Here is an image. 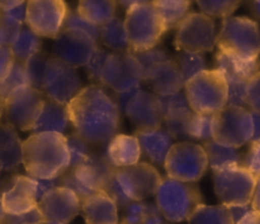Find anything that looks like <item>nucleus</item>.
I'll return each mask as SVG.
<instances>
[{
  "label": "nucleus",
  "mask_w": 260,
  "mask_h": 224,
  "mask_svg": "<svg viewBox=\"0 0 260 224\" xmlns=\"http://www.w3.org/2000/svg\"><path fill=\"white\" fill-rule=\"evenodd\" d=\"M108 55H109V52L108 51L104 50V48H102V47L96 48L95 53L93 55L91 60L89 61L88 65L85 66L86 70H88L89 78H91L93 80L99 81L101 73H102V70H103V66H104V64H106Z\"/></svg>",
  "instance_id": "49530a36"
},
{
  "label": "nucleus",
  "mask_w": 260,
  "mask_h": 224,
  "mask_svg": "<svg viewBox=\"0 0 260 224\" xmlns=\"http://www.w3.org/2000/svg\"><path fill=\"white\" fill-rule=\"evenodd\" d=\"M194 112L188 108H178L164 115V124L167 131L174 140L180 142H192L189 135L190 122Z\"/></svg>",
  "instance_id": "2f4dec72"
},
{
  "label": "nucleus",
  "mask_w": 260,
  "mask_h": 224,
  "mask_svg": "<svg viewBox=\"0 0 260 224\" xmlns=\"http://www.w3.org/2000/svg\"><path fill=\"white\" fill-rule=\"evenodd\" d=\"M76 178L93 192L103 191L113 176L116 168L108 162L106 155L90 153L79 167L73 170Z\"/></svg>",
  "instance_id": "4be33fe9"
},
{
  "label": "nucleus",
  "mask_w": 260,
  "mask_h": 224,
  "mask_svg": "<svg viewBox=\"0 0 260 224\" xmlns=\"http://www.w3.org/2000/svg\"><path fill=\"white\" fill-rule=\"evenodd\" d=\"M23 23L7 13L0 12V47H10L19 35Z\"/></svg>",
  "instance_id": "a19ab883"
},
{
  "label": "nucleus",
  "mask_w": 260,
  "mask_h": 224,
  "mask_svg": "<svg viewBox=\"0 0 260 224\" xmlns=\"http://www.w3.org/2000/svg\"><path fill=\"white\" fill-rule=\"evenodd\" d=\"M63 30H71L76 31V32L85 33V35H88L89 37L95 41H98L99 32H101V27L84 19L75 10H69L68 12L65 23H63Z\"/></svg>",
  "instance_id": "ea45409f"
},
{
  "label": "nucleus",
  "mask_w": 260,
  "mask_h": 224,
  "mask_svg": "<svg viewBox=\"0 0 260 224\" xmlns=\"http://www.w3.org/2000/svg\"><path fill=\"white\" fill-rule=\"evenodd\" d=\"M213 185L221 205H251L256 178L243 164L230 165L213 171Z\"/></svg>",
  "instance_id": "0eeeda50"
},
{
  "label": "nucleus",
  "mask_w": 260,
  "mask_h": 224,
  "mask_svg": "<svg viewBox=\"0 0 260 224\" xmlns=\"http://www.w3.org/2000/svg\"><path fill=\"white\" fill-rule=\"evenodd\" d=\"M251 208H253V210L260 213V178L256 180V186H255V190H254L253 201H251Z\"/></svg>",
  "instance_id": "4d7b16f0"
},
{
  "label": "nucleus",
  "mask_w": 260,
  "mask_h": 224,
  "mask_svg": "<svg viewBox=\"0 0 260 224\" xmlns=\"http://www.w3.org/2000/svg\"><path fill=\"white\" fill-rule=\"evenodd\" d=\"M217 45L216 25L203 13H190L178 27L174 46L182 52H210Z\"/></svg>",
  "instance_id": "ddd939ff"
},
{
  "label": "nucleus",
  "mask_w": 260,
  "mask_h": 224,
  "mask_svg": "<svg viewBox=\"0 0 260 224\" xmlns=\"http://www.w3.org/2000/svg\"><path fill=\"white\" fill-rule=\"evenodd\" d=\"M202 147L207 154L208 165L212 168V171L222 170L230 165H239L241 163L240 153L236 148L226 147L213 139L203 143Z\"/></svg>",
  "instance_id": "c756f323"
},
{
  "label": "nucleus",
  "mask_w": 260,
  "mask_h": 224,
  "mask_svg": "<svg viewBox=\"0 0 260 224\" xmlns=\"http://www.w3.org/2000/svg\"><path fill=\"white\" fill-rule=\"evenodd\" d=\"M19 4H22V2H13V0H4V2H0V12H9L13 8L18 7Z\"/></svg>",
  "instance_id": "bf43d9fd"
},
{
  "label": "nucleus",
  "mask_w": 260,
  "mask_h": 224,
  "mask_svg": "<svg viewBox=\"0 0 260 224\" xmlns=\"http://www.w3.org/2000/svg\"><path fill=\"white\" fill-rule=\"evenodd\" d=\"M5 216H7V213H5V210H4V206H3L2 195H0V224H3V221H4Z\"/></svg>",
  "instance_id": "052dcab7"
},
{
  "label": "nucleus",
  "mask_w": 260,
  "mask_h": 224,
  "mask_svg": "<svg viewBox=\"0 0 260 224\" xmlns=\"http://www.w3.org/2000/svg\"><path fill=\"white\" fill-rule=\"evenodd\" d=\"M192 142H210L213 139V115H193L189 129Z\"/></svg>",
  "instance_id": "58836bf2"
},
{
  "label": "nucleus",
  "mask_w": 260,
  "mask_h": 224,
  "mask_svg": "<svg viewBox=\"0 0 260 224\" xmlns=\"http://www.w3.org/2000/svg\"><path fill=\"white\" fill-rule=\"evenodd\" d=\"M117 103L137 130L160 129L164 122L161 103L156 94L146 89L137 88L117 94Z\"/></svg>",
  "instance_id": "9b49d317"
},
{
  "label": "nucleus",
  "mask_w": 260,
  "mask_h": 224,
  "mask_svg": "<svg viewBox=\"0 0 260 224\" xmlns=\"http://www.w3.org/2000/svg\"><path fill=\"white\" fill-rule=\"evenodd\" d=\"M43 93L30 86L13 92L4 104V121L20 131H32L45 106Z\"/></svg>",
  "instance_id": "4468645a"
},
{
  "label": "nucleus",
  "mask_w": 260,
  "mask_h": 224,
  "mask_svg": "<svg viewBox=\"0 0 260 224\" xmlns=\"http://www.w3.org/2000/svg\"><path fill=\"white\" fill-rule=\"evenodd\" d=\"M144 83H146L157 97L178 93L185 87L184 78L177 60L170 58L147 70L144 74Z\"/></svg>",
  "instance_id": "412c9836"
},
{
  "label": "nucleus",
  "mask_w": 260,
  "mask_h": 224,
  "mask_svg": "<svg viewBox=\"0 0 260 224\" xmlns=\"http://www.w3.org/2000/svg\"><path fill=\"white\" fill-rule=\"evenodd\" d=\"M152 4L159 12L167 32L179 27L183 20L190 14L189 9L192 7V3L185 0H157L152 2Z\"/></svg>",
  "instance_id": "c85d7f7f"
},
{
  "label": "nucleus",
  "mask_w": 260,
  "mask_h": 224,
  "mask_svg": "<svg viewBox=\"0 0 260 224\" xmlns=\"http://www.w3.org/2000/svg\"><path fill=\"white\" fill-rule=\"evenodd\" d=\"M86 224H119L118 206L104 191H98L81 203Z\"/></svg>",
  "instance_id": "5701e85b"
},
{
  "label": "nucleus",
  "mask_w": 260,
  "mask_h": 224,
  "mask_svg": "<svg viewBox=\"0 0 260 224\" xmlns=\"http://www.w3.org/2000/svg\"><path fill=\"white\" fill-rule=\"evenodd\" d=\"M175 60L179 65L185 83L200 73H202V71L207 70V61H206V58L202 53L182 52Z\"/></svg>",
  "instance_id": "e433bc0d"
},
{
  "label": "nucleus",
  "mask_w": 260,
  "mask_h": 224,
  "mask_svg": "<svg viewBox=\"0 0 260 224\" xmlns=\"http://www.w3.org/2000/svg\"><path fill=\"white\" fill-rule=\"evenodd\" d=\"M68 5L61 0H30L27 3L25 23L40 37L56 38L63 30Z\"/></svg>",
  "instance_id": "f3484780"
},
{
  "label": "nucleus",
  "mask_w": 260,
  "mask_h": 224,
  "mask_svg": "<svg viewBox=\"0 0 260 224\" xmlns=\"http://www.w3.org/2000/svg\"><path fill=\"white\" fill-rule=\"evenodd\" d=\"M156 206L164 218L172 223L188 221L203 204V196L194 183L180 182L167 177L156 192Z\"/></svg>",
  "instance_id": "423d86ee"
},
{
  "label": "nucleus",
  "mask_w": 260,
  "mask_h": 224,
  "mask_svg": "<svg viewBox=\"0 0 260 224\" xmlns=\"http://www.w3.org/2000/svg\"><path fill=\"white\" fill-rule=\"evenodd\" d=\"M41 221H43V216L37 206L29 213L20 214V215H8L7 214L3 224H37Z\"/></svg>",
  "instance_id": "3c124183"
},
{
  "label": "nucleus",
  "mask_w": 260,
  "mask_h": 224,
  "mask_svg": "<svg viewBox=\"0 0 260 224\" xmlns=\"http://www.w3.org/2000/svg\"><path fill=\"white\" fill-rule=\"evenodd\" d=\"M117 3L113 0H83L78 4L76 12L93 24H106L116 17Z\"/></svg>",
  "instance_id": "cd10ccee"
},
{
  "label": "nucleus",
  "mask_w": 260,
  "mask_h": 224,
  "mask_svg": "<svg viewBox=\"0 0 260 224\" xmlns=\"http://www.w3.org/2000/svg\"><path fill=\"white\" fill-rule=\"evenodd\" d=\"M203 14L210 18H229L239 8L240 2L238 0H208V2L197 3Z\"/></svg>",
  "instance_id": "4c0bfd02"
},
{
  "label": "nucleus",
  "mask_w": 260,
  "mask_h": 224,
  "mask_svg": "<svg viewBox=\"0 0 260 224\" xmlns=\"http://www.w3.org/2000/svg\"><path fill=\"white\" fill-rule=\"evenodd\" d=\"M218 51L254 60L260 55V30L255 20L248 17H229L222 20L217 35Z\"/></svg>",
  "instance_id": "39448f33"
},
{
  "label": "nucleus",
  "mask_w": 260,
  "mask_h": 224,
  "mask_svg": "<svg viewBox=\"0 0 260 224\" xmlns=\"http://www.w3.org/2000/svg\"><path fill=\"white\" fill-rule=\"evenodd\" d=\"M24 86H28L24 64L19 63V61H15L9 75L4 80L0 81V101L5 104V101L9 98V96L13 92H15L18 88Z\"/></svg>",
  "instance_id": "c9c22d12"
},
{
  "label": "nucleus",
  "mask_w": 260,
  "mask_h": 224,
  "mask_svg": "<svg viewBox=\"0 0 260 224\" xmlns=\"http://www.w3.org/2000/svg\"><path fill=\"white\" fill-rule=\"evenodd\" d=\"M136 58L139 59L140 64L142 65V69H144V74L146 73L147 70H150L151 68H154L157 64L162 63L164 60L169 59L167 51L164 48H152V50L145 51V52L137 53Z\"/></svg>",
  "instance_id": "a18cd8bd"
},
{
  "label": "nucleus",
  "mask_w": 260,
  "mask_h": 224,
  "mask_svg": "<svg viewBox=\"0 0 260 224\" xmlns=\"http://www.w3.org/2000/svg\"><path fill=\"white\" fill-rule=\"evenodd\" d=\"M15 58L10 47H0V81L4 80L12 71Z\"/></svg>",
  "instance_id": "603ef678"
},
{
  "label": "nucleus",
  "mask_w": 260,
  "mask_h": 224,
  "mask_svg": "<svg viewBox=\"0 0 260 224\" xmlns=\"http://www.w3.org/2000/svg\"><path fill=\"white\" fill-rule=\"evenodd\" d=\"M114 176L123 193L132 203L144 201L150 196L156 195L162 181L159 171L147 162H139L126 168H116Z\"/></svg>",
  "instance_id": "dca6fc26"
},
{
  "label": "nucleus",
  "mask_w": 260,
  "mask_h": 224,
  "mask_svg": "<svg viewBox=\"0 0 260 224\" xmlns=\"http://www.w3.org/2000/svg\"><path fill=\"white\" fill-rule=\"evenodd\" d=\"M47 64L48 58L43 55L42 52L37 53V55L30 58L28 61H25L24 68L25 74H27L28 86L42 92L46 70H47Z\"/></svg>",
  "instance_id": "f704fd0d"
},
{
  "label": "nucleus",
  "mask_w": 260,
  "mask_h": 224,
  "mask_svg": "<svg viewBox=\"0 0 260 224\" xmlns=\"http://www.w3.org/2000/svg\"><path fill=\"white\" fill-rule=\"evenodd\" d=\"M103 86L117 94L141 88L144 69L136 55L131 52H109L99 78Z\"/></svg>",
  "instance_id": "f8f14e48"
},
{
  "label": "nucleus",
  "mask_w": 260,
  "mask_h": 224,
  "mask_svg": "<svg viewBox=\"0 0 260 224\" xmlns=\"http://www.w3.org/2000/svg\"><path fill=\"white\" fill-rule=\"evenodd\" d=\"M23 162V142L17 129L0 121V164L7 172H14Z\"/></svg>",
  "instance_id": "a878e982"
},
{
  "label": "nucleus",
  "mask_w": 260,
  "mask_h": 224,
  "mask_svg": "<svg viewBox=\"0 0 260 224\" xmlns=\"http://www.w3.org/2000/svg\"><path fill=\"white\" fill-rule=\"evenodd\" d=\"M151 203L134 201L123 208L121 224H145L149 215Z\"/></svg>",
  "instance_id": "37998d69"
},
{
  "label": "nucleus",
  "mask_w": 260,
  "mask_h": 224,
  "mask_svg": "<svg viewBox=\"0 0 260 224\" xmlns=\"http://www.w3.org/2000/svg\"><path fill=\"white\" fill-rule=\"evenodd\" d=\"M66 109L75 134L89 144L109 143L118 135L121 109L102 87H84Z\"/></svg>",
  "instance_id": "f257e3e1"
},
{
  "label": "nucleus",
  "mask_w": 260,
  "mask_h": 224,
  "mask_svg": "<svg viewBox=\"0 0 260 224\" xmlns=\"http://www.w3.org/2000/svg\"><path fill=\"white\" fill-rule=\"evenodd\" d=\"M229 209H230L231 215H233L234 220H235V224L239 223V221H240L241 219H243L244 216L246 215V214H249L251 210H253V208H251V205L231 206V208H229Z\"/></svg>",
  "instance_id": "5fc2aeb1"
},
{
  "label": "nucleus",
  "mask_w": 260,
  "mask_h": 224,
  "mask_svg": "<svg viewBox=\"0 0 260 224\" xmlns=\"http://www.w3.org/2000/svg\"><path fill=\"white\" fill-rule=\"evenodd\" d=\"M141 153V147L135 135L118 134L107 145L106 158L114 168H126L137 164Z\"/></svg>",
  "instance_id": "393cba45"
},
{
  "label": "nucleus",
  "mask_w": 260,
  "mask_h": 224,
  "mask_svg": "<svg viewBox=\"0 0 260 224\" xmlns=\"http://www.w3.org/2000/svg\"><path fill=\"white\" fill-rule=\"evenodd\" d=\"M135 136L139 140L141 152L155 164H165L168 154L173 145L174 139L170 136L165 129H149L136 130Z\"/></svg>",
  "instance_id": "b1692460"
},
{
  "label": "nucleus",
  "mask_w": 260,
  "mask_h": 224,
  "mask_svg": "<svg viewBox=\"0 0 260 224\" xmlns=\"http://www.w3.org/2000/svg\"><path fill=\"white\" fill-rule=\"evenodd\" d=\"M69 125H70V119H69L66 106L46 99L42 112H41L32 131L33 134L57 132V134L63 135V132L68 130Z\"/></svg>",
  "instance_id": "bb28decb"
},
{
  "label": "nucleus",
  "mask_w": 260,
  "mask_h": 224,
  "mask_svg": "<svg viewBox=\"0 0 260 224\" xmlns=\"http://www.w3.org/2000/svg\"><path fill=\"white\" fill-rule=\"evenodd\" d=\"M160 103H161L162 114H168L170 111H174L178 108H188L189 104H188L187 96H185V92H178V93L169 94V96L159 97ZM190 108V107H189Z\"/></svg>",
  "instance_id": "de8ad7c7"
},
{
  "label": "nucleus",
  "mask_w": 260,
  "mask_h": 224,
  "mask_svg": "<svg viewBox=\"0 0 260 224\" xmlns=\"http://www.w3.org/2000/svg\"><path fill=\"white\" fill-rule=\"evenodd\" d=\"M81 79L76 68L58 60L55 56L48 58L47 70L43 81V96L50 101L68 106L81 91Z\"/></svg>",
  "instance_id": "2eb2a0df"
},
{
  "label": "nucleus",
  "mask_w": 260,
  "mask_h": 224,
  "mask_svg": "<svg viewBox=\"0 0 260 224\" xmlns=\"http://www.w3.org/2000/svg\"><path fill=\"white\" fill-rule=\"evenodd\" d=\"M99 37L104 46L113 52H129L128 36L124 27V20L114 17L106 24L101 25Z\"/></svg>",
  "instance_id": "7c9ffc66"
},
{
  "label": "nucleus",
  "mask_w": 260,
  "mask_h": 224,
  "mask_svg": "<svg viewBox=\"0 0 260 224\" xmlns=\"http://www.w3.org/2000/svg\"><path fill=\"white\" fill-rule=\"evenodd\" d=\"M66 139H68L69 153H70V165H69V170H75L76 167H79L90 155L89 143H86L85 140L81 139L76 134H71L70 136H66Z\"/></svg>",
  "instance_id": "79ce46f5"
},
{
  "label": "nucleus",
  "mask_w": 260,
  "mask_h": 224,
  "mask_svg": "<svg viewBox=\"0 0 260 224\" xmlns=\"http://www.w3.org/2000/svg\"><path fill=\"white\" fill-rule=\"evenodd\" d=\"M161 224H174V223H172V221H169V220H167V219H165V220L162 221Z\"/></svg>",
  "instance_id": "0e129e2a"
},
{
  "label": "nucleus",
  "mask_w": 260,
  "mask_h": 224,
  "mask_svg": "<svg viewBox=\"0 0 260 224\" xmlns=\"http://www.w3.org/2000/svg\"><path fill=\"white\" fill-rule=\"evenodd\" d=\"M22 164L35 180L58 177L70 165L68 139L57 132L32 134L23 142Z\"/></svg>",
  "instance_id": "f03ea898"
},
{
  "label": "nucleus",
  "mask_w": 260,
  "mask_h": 224,
  "mask_svg": "<svg viewBox=\"0 0 260 224\" xmlns=\"http://www.w3.org/2000/svg\"><path fill=\"white\" fill-rule=\"evenodd\" d=\"M3 116H4V103L0 101V121H2Z\"/></svg>",
  "instance_id": "e2e57ef3"
},
{
  "label": "nucleus",
  "mask_w": 260,
  "mask_h": 224,
  "mask_svg": "<svg viewBox=\"0 0 260 224\" xmlns=\"http://www.w3.org/2000/svg\"><path fill=\"white\" fill-rule=\"evenodd\" d=\"M164 167L168 177L194 183L203 177L210 165L202 145L194 142H180L172 147Z\"/></svg>",
  "instance_id": "6e6552de"
},
{
  "label": "nucleus",
  "mask_w": 260,
  "mask_h": 224,
  "mask_svg": "<svg viewBox=\"0 0 260 224\" xmlns=\"http://www.w3.org/2000/svg\"><path fill=\"white\" fill-rule=\"evenodd\" d=\"M216 70L228 81V106L246 108V91L249 81L260 71V60H244L218 51L216 53Z\"/></svg>",
  "instance_id": "1a4fd4ad"
},
{
  "label": "nucleus",
  "mask_w": 260,
  "mask_h": 224,
  "mask_svg": "<svg viewBox=\"0 0 260 224\" xmlns=\"http://www.w3.org/2000/svg\"><path fill=\"white\" fill-rule=\"evenodd\" d=\"M246 108L251 112H260V71L249 81L246 91Z\"/></svg>",
  "instance_id": "09e8293b"
},
{
  "label": "nucleus",
  "mask_w": 260,
  "mask_h": 224,
  "mask_svg": "<svg viewBox=\"0 0 260 224\" xmlns=\"http://www.w3.org/2000/svg\"><path fill=\"white\" fill-rule=\"evenodd\" d=\"M43 220L53 224H69L81 211L78 196L66 187H57L38 201Z\"/></svg>",
  "instance_id": "6ab92c4d"
},
{
  "label": "nucleus",
  "mask_w": 260,
  "mask_h": 224,
  "mask_svg": "<svg viewBox=\"0 0 260 224\" xmlns=\"http://www.w3.org/2000/svg\"><path fill=\"white\" fill-rule=\"evenodd\" d=\"M188 224H235V220L228 206L202 205L188 219Z\"/></svg>",
  "instance_id": "72a5a7b5"
},
{
  "label": "nucleus",
  "mask_w": 260,
  "mask_h": 224,
  "mask_svg": "<svg viewBox=\"0 0 260 224\" xmlns=\"http://www.w3.org/2000/svg\"><path fill=\"white\" fill-rule=\"evenodd\" d=\"M36 182H37V200L40 201L48 192L61 187V176L56 178H50V180H36Z\"/></svg>",
  "instance_id": "864d4df0"
},
{
  "label": "nucleus",
  "mask_w": 260,
  "mask_h": 224,
  "mask_svg": "<svg viewBox=\"0 0 260 224\" xmlns=\"http://www.w3.org/2000/svg\"><path fill=\"white\" fill-rule=\"evenodd\" d=\"M41 47H42L41 37L36 35L33 31H30L29 28H23L10 46L15 61H19L22 64L40 53Z\"/></svg>",
  "instance_id": "473e14b6"
},
{
  "label": "nucleus",
  "mask_w": 260,
  "mask_h": 224,
  "mask_svg": "<svg viewBox=\"0 0 260 224\" xmlns=\"http://www.w3.org/2000/svg\"><path fill=\"white\" fill-rule=\"evenodd\" d=\"M98 41L88 35L71 30H62L55 38L53 56L74 68L86 66L98 48Z\"/></svg>",
  "instance_id": "a211bd4d"
},
{
  "label": "nucleus",
  "mask_w": 260,
  "mask_h": 224,
  "mask_svg": "<svg viewBox=\"0 0 260 224\" xmlns=\"http://www.w3.org/2000/svg\"><path fill=\"white\" fill-rule=\"evenodd\" d=\"M0 195L8 215L29 213L38 206L37 182L29 176H14Z\"/></svg>",
  "instance_id": "aec40b11"
},
{
  "label": "nucleus",
  "mask_w": 260,
  "mask_h": 224,
  "mask_svg": "<svg viewBox=\"0 0 260 224\" xmlns=\"http://www.w3.org/2000/svg\"><path fill=\"white\" fill-rule=\"evenodd\" d=\"M254 120L244 107L228 106L213 115V140L231 148H240L253 142Z\"/></svg>",
  "instance_id": "9d476101"
},
{
  "label": "nucleus",
  "mask_w": 260,
  "mask_h": 224,
  "mask_svg": "<svg viewBox=\"0 0 260 224\" xmlns=\"http://www.w3.org/2000/svg\"><path fill=\"white\" fill-rule=\"evenodd\" d=\"M243 167H245L256 180L260 178V142L251 143Z\"/></svg>",
  "instance_id": "8fccbe9b"
},
{
  "label": "nucleus",
  "mask_w": 260,
  "mask_h": 224,
  "mask_svg": "<svg viewBox=\"0 0 260 224\" xmlns=\"http://www.w3.org/2000/svg\"><path fill=\"white\" fill-rule=\"evenodd\" d=\"M119 224H121V223H119Z\"/></svg>",
  "instance_id": "774afa93"
},
{
  "label": "nucleus",
  "mask_w": 260,
  "mask_h": 224,
  "mask_svg": "<svg viewBox=\"0 0 260 224\" xmlns=\"http://www.w3.org/2000/svg\"><path fill=\"white\" fill-rule=\"evenodd\" d=\"M37 224H53V223H48V221L43 220V221H41V223H37Z\"/></svg>",
  "instance_id": "69168bd1"
},
{
  "label": "nucleus",
  "mask_w": 260,
  "mask_h": 224,
  "mask_svg": "<svg viewBox=\"0 0 260 224\" xmlns=\"http://www.w3.org/2000/svg\"><path fill=\"white\" fill-rule=\"evenodd\" d=\"M2 171H3V167H2V164H0V173H2Z\"/></svg>",
  "instance_id": "338daca9"
},
{
  "label": "nucleus",
  "mask_w": 260,
  "mask_h": 224,
  "mask_svg": "<svg viewBox=\"0 0 260 224\" xmlns=\"http://www.w3.org/2000/svg\"><path fill=\"white\" fill-rule=\"evenodd\" d=\"M184 88L188 104L194 114L216 115L228 107V81L216 69L200 73L188 80Z\"/></svg>",
  "instance_id": "20e7f679"
},
{
  "label": "nucleus",
  "mask_w": 260,
  "mask_h": 224,
  "mask_svg": "<svg viewBox=\"0 0 260 224\" xmlns=\"http://www.w3.org/2000/svg\"><path fill=\"white\" fill-rule=\"evenodd\" d=\"M236 224H260V213L255 210H251L250 213L246 214V215Z\"/></svg>",
  "instance_id": "6e6d98bb"
},
{
  "label": "nucleus",
  "mask_w": 260,
  "mask_h": 224,
  "mask_svg": "<svg viewBox=\"0 0 260 224\" xmlns=\"http://www.w3.org/2000/svg\"><path fill=\"white\" fill-rule=\"evenodd\" d=\"M253 5H254V9H255V13L258 14V17L260 18V2H255Z\"/></svg>",
  "instance_id": "680f3d73"
},
{
  "label": "nucleus",
  "mask_w": 260,
  "mask_h": 224,
  "mask_svg": "<svg viewBox=\"0 0 260 224\" xmlns=\"http://www.w3.org/2000/svg\"><path fill=\"white\" fill-rule=\"evenodd\" d=\"M124 27L128 36L129 52L137 53L156 47L167 32L164 22L152 2H136L126 12Z\"/></svg>",
  "instance_id": "7ed1b4c3"
},
{
  "label": "nucleus",
  "mask_w": 260,
  "mask_h": 224,
  "mask_svg": "<svg viewBox=\"0 0 260 224\" xmlns=\"http://www.w3.org/2000/svg\"><path fill=\"white\" fill-rule=\"evenodd\" d=\"M61 187H66L69 188V190L73 191V192L79 198L80 203H83L84 200L90 198L93 193H95L91 190H89V188H86L85 186L76 178L73 170H68L66 172H63L62 175H61Z\"/></svg>",
  "instance_id": "c03bdc74"
},
{
  "label": "nucleus",
  "mask_w": 260,
  "mask_h": 224,
  "mask_svg": "<svg viewBox=\"0 0 260 224\" xmlns=\"http://www.w3.org/2000/svg\"><path fill=\"white\" fill-rule=\"evenodd\" d=\"M251 115H253L254 120L253 142H260V112H251Z\"/></svg>",
  "instance_id": "13d9d810"
}]
</instances>
